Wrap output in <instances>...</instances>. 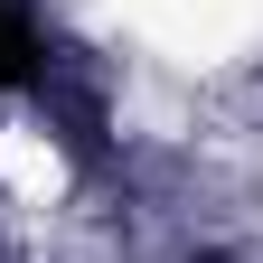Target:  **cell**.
Segmentation results:
<instances>
[{
	"instance_id": "cell-1",
	"label": "cell",
	"mask_w": 263,
	"mask_h": 263,
	"mask_svg": "<svg viewBox=\"0 0 263 263\" xmlns=\"http://www.w3.org/2000/svg\"><path fill=\"white\" fill-rule=\"evenodd\" d=\"M10 85H38V28H28L19 0H0V94Z\"/></svg>"
}]
</instances>
